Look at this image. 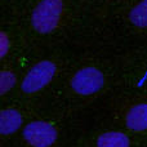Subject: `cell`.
I'll return each mask as SVG.
<instances>
[{
	"mask_svg": "<svg viewBox=\"0 0 147 147\" xmlns=\"http://www.w3.org/2000/svg\"><path fill=\"white\" fill-rule=\"evenodd\" d=\"M16 84V76L10 71H3L0 74V93L5 94L8 90L14 86Z\"/></svg>",
	"mask_w": 147,
	"mask_h": 147,
	"instance_id": "cell-9",
	"label": "cell"
},
{
	"mask_svg": "<svg viewBox=\"0 0 147 147\" xmlns=\"http://www.w3.org/2000/svg\"><path fill=\"white\" fill-rule=\"evenodd\" d=\"M129 20L137 27H147V0H141L129 13Z\"/></svg>",
	"mask_w": 147,
	"mask_h": 147,
	"instance_id": "cell-8",
	"label": "cell"
},
{
	"mask_svg": "<svg viewBox=\"0 0 147 147\" xmlns=\"http://www.w3.org/2000/svg\"><path fill=\"white\" fill-rule=\"evenodd\" d=\"M56 74V65L51 61L39 62L23 79L22 89L26 93H35L43 89Z\"/></svg>",
	"mask_w": 147,
	"mask_h": 147,
	"instance_id": "cell-2",
	"label": "cell"
},
{
	"mask_svg": "<svg viewBox=\"0 0 147 147\" xmlns=\"http://www.w3.org/2000/svg\"><path fill=\"white\" fill-rule=\"evenodd\" d=\"M22 124V116L18 111L12 109L3 110L0 114V132L1 134L8 136L17 132Z\"/></svg>",
	"mask_w": 147,
	"mask_h": 147,
	"instance_id": "cell-6",
	"label": "cell"
},
{
	"mask_svg": "<svg viewBox=\"0 0 147 147\" xmlns=\"http://www.w3.org/2000/svg\"><path fill=\"white\" fill-rule=\"evenodd\" d=\"M127 125L129 129L141 132L147 129V103L133 106L127 115Z\"/></svg>",
	"mask_w": 147,
	"mask_h": 147,
	"instance_id": "cell-5",
	"label": "cell"
},
{
	"mask_svg": "<svg viewBox=\"0 0 147 147\" xmlns=\"http://www.w3.org/2000/svg\"><path fill=\"white\" fill-rule=\"evenodd\" d=\"M97 147H129V140L124 133L109 132L99 136Z\"/></svg>",
	"mask_w": 147,
	"mask_h": 147,
	"instance_id": "cell-7",
	"label": "cell"
},
{
	"mask_svg": "<svg viewBox=\"0 0 147 147\" xmlns=\"http://www.w3.org/2000/svg\"><path fill=\"white\" fill-rule=\"evenodd\" d=\"M63 10L62 0H41L31 16L32 26L38 32L49 34L58 26Z\"/></svg>",
	"mask_w": 147,
	"mask_h": 147,
	"instance_id": "cell-1",
	"label": "cell"
},
{
	"mask_svg": "<svg viewBox=\"0 0 147 147\" xmlns=\"http://www.w3.org/2000/svg\"><path fill=\"white\" fill-rule=\"evenodd\" d=\"M105 78L101 71L93 67H85L75 74V76L71 80L72 89L79 94L83 96H89L103 86Z\"/></svg>",
	"mask_w": 147,
	"mask_h": 147,
	"instance_id": "cell-4",
	"label": "cell"
},
{
	"mask_svg": "<svg viewBox=\"0 0 147 147\" xmlns=\"http://www.w3.org/2000/svg\"><path fill=\"white\" fill-rule=\"evenodd\" d=\"M8 49H9V40H8V36L5 32L0 34V56L5 57Z\"/></svg>",
	"mask_w": 147,
	"mask_h": 147,
	"instance_id": "cell-10",
	"label": "cell"
},
{
	"mask_svg": "<svg viewBox=\"0 0 147 147\" xmlns=\"http://www.w3.org/2000/svg\"><path fill=\"white\" fill-rule=\"evenodd\" d=\"M26 142L32 147H51L57 140V130L45 121H32L23 129Z\"/></svg>",
	"mask_w": 147,
	"mask_h": 147,
	"instance_id": "cell-3",
	"label": "cell"
}]
</instances>
